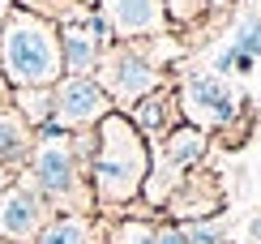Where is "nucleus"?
<instances>
[{"mask_svg": "<svg viewBox=\"0 0 261 244\" xmlns=\"http://www.w3.org/2000/svg\"><path fill=\"white\" fill-rule=\"evenodd\" d=\"M60 60H64V77H94L103 60V43L90 35L86 17L60 21Z\"/></svg>", "mask_w": 261, "mask_h": 244, "instance_id": "nucleus-10", "label": "nucleus"}, {"mask_svg": "<svg viewBox=\"0 0 261 244\" xmlns=\"http://www.w3.org/2000/svg\"><path fill=\"white\" fill-rule=\"evenodd\" d=\"M5 13H9V5H5V0H0V26H5Z\"/></svg>", "mask_w": 261, "mask_h": 244, "instance_id": "nucleus-23", "label": "nucleus"}, {"mask_svg": "<svg viewBox=\"0 0 261 244\" xmlns=\"http://www.w3.org/2000/svg\"><path fill=\"white\" fill-rule=\"evenodd\" d=\"M112 99L94 77H60L51 86V120L69 133H82V129H94L103 116H112Z\"/></svg>", "mask_w": 261, "mask_h": 244, "instance_id": "nucleus-7", "label": "nucleus"}, {"mask_svg": "<svg viewBox=\"0 0 261 244\" xmlns=\"http://www.w3.org/2000/svg\"><path fill=\"white\" fill-rule=\"evenodd\" d=\"M17 172H21V167H9V163H0V193H5V188L17 180Z\"/></svg>", "mask_w": 261, "mask_h": 244, "instance_id": "nucleus-20", "label": "nucleus"}, {"mask_svg": "<svg viewBox=\"0 0 261 244\" xmlns=\"http://www.w3.org/2000/svg\"><path fill=\"white\" fill-rule=\"evenodd\" d=\"M9 103L17 107V116L30 129L47 125L51 120V86H30V90H9Z\"/></svg>", "mask_w": 261, "mask_h": 244, "instance_id": "nucleus-14", "label": "nucleus"}, {"mask_svg": "<svg viewBox=\"0 0 261 244\" xmlns=\"http://www.w3.org/2000/svg\"><path fill=\"white\" fill-rule=\"evenodd\" d=\"M26 176L35 180V188L56 206V214H90L94 197H90V172L86 163L73 154V133L60 137H35L26 159Z\"/></svg>", "mask_w": 261, "mask_h": 244, "instance_id": "nucleus-3", "label": "nucleus"}, {"mask_svg": "<svg viewBox=\"0 0 261 244\" xmlns=\"http://www.w3.org/2000/svg\"><path fill=\"white\" fill-rule=\"evenodd\" d=\"M94 9L107 17L116 43H146L171 35V13L163 0H99Z\"/></svg>", "mask_w": 261, "mask_h": 244, "instance_id": "nucleus-8", "label": "nucleus"}, {"mask_svg": "<svg viewBox=\"0 0 261 244\" xmlns=\"http://www.w3.org/2000/svg\"><path fill=\"white\" fill-rule=\"evenodd\" d=\"M240 5H248V9H261V0H240Z\"/></svg>", "mask_w": 261, "mask_h": 244, "instance_id": "nucleus-24", "label": "nucleus"}, {"mask_svg": "<svg viewBox=\"0 0 261 244\" xmlns=\"http://www.w3.org/2000/svg\"><path fill=\"white\" fill-rule=\"evenodd\" d=\"M154 244H193L189 240V227H180V223H159V236H154Z\"/></svg>", "mask_w": 261, "mask_h": 244, "instance_id": "nucleus-18", "label": "nucleus"}, {"mask_svg": "<svg viewBox=\"0 0 261 244\" xmlns=\"http://www.w3.org/2000/svg\"><path fill=\"white\" fill-rule=\"evenodd\" d=\"M94 82L107 90L116 112H128L133 103H141L146 94H154L163 86V69L146 52V43H112V47H103Z\"/></svg>", "mask_w": 261, "mask_h": 244, "instance_id": "nucleus-4", "label": "nucleus"}, {"mask_svg": "<svg viewBox=\"0 0 261 244\" xmlns=\"http://www.w3.org/2000/svg\"><path fill=\"white\" fill-rule=\"evenodd\" d=\"M219 206H223V188H219V180H214L210 172H189L167 193V202H163V210L171 214V223H180V227L210 218Z\"/></svg>", "mask_w": 261, "mask_h": 244, "instance_id": "nucleus-9", "label": "nucleus"}, {"mask_svg": "<svg viewBox=\"0 0 261 244\" xmlns=\"http://www.w3.org/2000/svg\"><path fill=\"white\" fill-rule=\"evenodd\" d=\"M35 244H94V227L86 214H56Z\"/></svg>", "mask_w": 261, "mask_h": 244, "instance_id": "nucleus-13", "label": "nucleus"}, {"mask_svg": "<svg viewBox=\"0 0 261 244\" xmlns=\"http://www.w3.org/2000/svg\"><path fill=\"white\" fill-rule=\"evenodd\" d=\"M189 240L193 244H227V227L201 218V223H189Z\"/></svg>", "mask_w": 261, "mask_h": 244, "instance_id": "nucleus-17", "label": "nucleus"}, {"mask_svg": "<svg viewBox=\"0 0 261 244\" xmlns=\"http://www.w3.org/2000/svg\"><path fill=\"white\" fill-rule=\"evenodd\" d=\"M94 244H103V240H99V236H94Z\"/></svg>", "mask_w": 261, "mask_h": 244, "instance_id": "nucleus-26", "label": "nucleus"}, {"mask_svg": "<svg viewBox=\"0 0 261 244\" xmlns=\"http://www.w3.org/2000/svg\"><path fill=\"white\" fill-rule=\"evenodd\" d=\"M56 218V206L35 188L26 172H17V180L0 193V240L13 244H35L39 231Z\"/></svg>", "mask_w": 261, "mask_h": 244, "instance_id": "nucleus-6", "label": "nucleus"}, {"mask_svg": "<svg viewBox=\"0 0 261 244\" xmlns=\"http://www.w3.org/2000/svg\"><path fill=\"white\" fill-rule=\"evenodd\" d=\"M231 43L240 52H248V56H253L257 64H261V13L257 9H248V13L236 21V30H231Z\"/></svg>", "mask_w": 261, "mask_h": 244, "instance_id": "nucleus-16", "label": "nucleus"}, {"mask_svg": "<svg viewBox=\"0 0 261 244\" xmlns=\"http://www.w3.org/2000/svg\"><path fill=\"white\" fill-rule=\"evenodd\" d=\"M30 146H35V129L17 116L13 103H0V163L21 167L30 159Z\"/></svg>", "mask_w": 261, "mask_h": 244, "instance_id": "nucleus-12", "label": "nucleus"}, {"mask_svg": "<svg viewBox=\"0 0 261 244\" xmlns=\"http://www.w3.org/2000/svg\"><path fill=\"white\" fill-rule=\"evenodd\" d=\"M124 116L137 125V133L146 141H163L171 129L180 125V103H176V94H171L167 86H159L154 94H146L141 103H133Z\"/></svg>", "mask_w": 261, "mask_h": 244, "instance_id": "nucleus-11", "label": "nucleus"}, {"mask_svg": "<svg viewBox=\"0 0 261 244\" xmlns=\"http://www.w3.org/2000/svg\"><path fill=\"white\" fill-rule=\"evenodd\" d=\"M150 180V141L124 112H112L94 125L90 154V197L99 210H128Z\"/></svg>", "mask_w": 261, "mask_h": 244, "instance_id": "nucleus-1", "label": "nucleus"}, {"mask_svg": "<svg viewBox=\"0 0 261 244\" xmlns=\"http://www.w3.org/2000/svg\"><path fill=\"white\" fill-rule=\"evenodd\" d=\"M231 47H236V43H231ZM253 69H257V60L248 56V52H240V47H236V56H231V73H240V77H253Z\"/></svg>", "mask_w": 261, "mask_h": 244, "instance_id": "nucleus-19", "label": "nucleus"}, {"mask_svg": "<svg viewBox=\"0 0 261 244\" xmlns=\"http://www.w3.org/2000/svg\"><path fill=\"white\" fill-rule=\"evenodd\" d=\"M0 244H13V240H0Z\"/></svg>", "mask_w": 261, "mask_h": 244, "instance_id": "nucleus-25", "label": "nucleus"}, {"mask_svg": "<svg viewBox=\"0 0 261 244\" xmlns=\"http://www.w3.org/2000/svg\"><path fill=\"white\" fill-rule=\"evenodd\" d=\"M5 99H9V82H5V77H0V103H5Z\"/></svg>", "mask_w": 261, "mask_h": 244, "instance_id": "nucleus-22", "label": "nucleus"}, {"mask_svg": "<svg viewBox=\"0 0 261 244\" xmlns=\"http://www.w3.org/2000/svg\"><path fill=\"white\" fill-rule=\"evenodd\" d=\"M248 240H261V214L253 218V223H248Z\"/></svg>", "mask_w": 261, "mask_h": 244, "instance_id": "nucleus-21", "label": "nucleus"}, {"mask_svg": "<svg viewBox=\"0 0 261 244\" xmlns=\"http://www.w3.org/2000/svg\"><path fill=\"white\" fill-rule=\"evenodd\" d=\"M0 77L9 82V90L56 86L64 77L60 26L47 13L9 5L5 26H0Z\"/></svg>", "mask_w": 261, "mask_h": 244, "instance_id": "nucleus-2", "label": "nucleus"}, {"mask_svg": "<svg viewBox=\"0 0 261 244\" xmlns=\"http://www.w3.org/2000/svg\"><path fill=\"white\" fill-rule=\"evenodd\" d=\"M180 112L189 125H197V129H227L236 116L244 112V103H240V94L231 90V86L223 82L219 73H184V90H180Z\"/></svg>", "mask_w": 261, "mask_h": 244, "instance_id": "nucleus-5", "label": "nucleus"}, {"mask_svg": "<svg viewBox=\"0 0 261 244\" xmlns=\"http://www.w3.org/2000/svg\"><path fill=\"white\" fill-rule=\"evenodd\" d=\"M159 223H146V218H120V223L107 227L103 244H154Z\"/></svg>", "mask_w": 261, "mask_h": 244, "instance_id": "nucleus-15", "label": "nucleus"}]
</instances>
